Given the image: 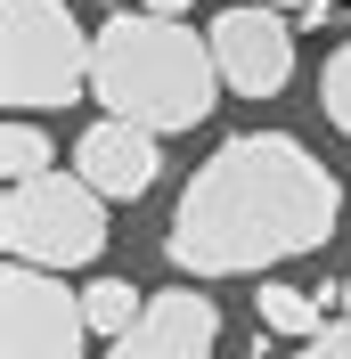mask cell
<instances>
[{"label": "cell", "mask_w": 351, "mask_h": 359, "mask_svg": "<svg viewBox=\"0 0 351 359\" xmlns=\"http://www.w3.org/2000/svg\"><path fill=\"white\" fill-rule=\"evenodd\" d=\"M343 221V180L294 131H237L180 188L164 253L188 278H253L294 253H319Z\"/></svg>", "instance_id": "cell-1"}, {"label": "cell", "mask_w": 351, "mask_h": 359, "mask_svg": "<svg viewBox=\"0 0 351 359\" xmlns=\"http://www.w3.org/2000/svg\"><path fill=\"white\" fill-rule=\"evenodd\" d=\"M90 98L114 114V123H139L155 139L197 131L220 98V66L213 41L188 33L172 17H147V8H123V17L98 25V49H90Z\"/></svg>", "instance_id": "cell-2"}, {"label": "cell", "mask_w": 351, "mask_h": 359, "mask_svg": "<svg viewBox=\"0 0 351 359\" xmlns=\"http://www.w3.org/2000/svg\"><path fill=\"white\" fill-rule=\"evenodd\" d=\"M90 49L98 33L74 25L66 0H0V98L25 123L90 98Z\"/></svg>", "instance_id": "cell-3"}, {"label": "cell", "mask_w": 351, "mask_h": 359, "mask_svg": "<svg viewBox=\"0 0 351 359\" xmlns=\"http://www.w3.org/2000/svg\"><path fill=\"white\" fill-rule=\"evenodd\" d=\"M0 253L25 269H90L107 253V196H90L82 172H49L33 188H8L0 196Z\"/></svg>", "instance_id": "cell-4"}, {"label": "cell", "mask_w": 351, "mask_h": 359, "mask_svg": "<svg viewBox=\"0 0 351 359\" xmlns=\"http://www.w3.org/2000/svg\"><path fill=\"white\" fill-rule=\"evenodd\" d=\"M82 343H90L82 286L8 262V278H0V359H82Z\"/></svg>", "instance_id": "cell-5"}, {"label": "cell", "mask_w": 351, "mask_h": 359, "mask_svg": "<svg viewBox=\"0 0 351 359\" xmlns=\"http://www.w3.org/2000/svg\"><path fill=\"white\" fill-rule=\"evenodd\" d=\"M204 41H213L220 90H237V98H278V90L294 82V25H286V8H270V0H229V8L204 25Z\"/></svg>", "instance_id": "cell-6"}, {"label": "cell", "mask_w": 351, "mask_h": 359, "mask_svg": "<svg viewBox=\"0 0 351 359\" xmlns=\"http://www.w3.org/2000/svg\"><path fill=\"white\" fill-rule=\"evenodd\" d=\"M74 172H82L90 196L131 204V196H147L155 172H164V139L139 131V123H114V114H98V123L74 139Z\"/></svg>", "instance_id": "cell-7"}, {"label": "cell", "mask_w": 351, "mask_h": 359, "mask_svg": "<svg viewBox=\"0 0 351 359\" xmlns=\"http://www.w3.org/2000/svg\"><path fill=\"white\" fill-rule=\"evenodd\" d=\"M213 343H220V311L197 286H164V294H147V318L107 359H213Z\"/></svg>", "instance_id": "cell-8"}, {"label": "cell", "mask_w": 351, "mask_h": 359, "mask_svg": "<svg viewBox=\"0 0 351 359\" xmlns=\"http://www.w3.org/2000/svg\"><path fill=\"white\" fill-rule=\"evenodd\" d=\"M82 318H90V335L114 351V343L147 318V294H139L131 278H114V269H107V278H90V286H82Z\"/></svg>", "instance_id": "cell-9"}, {"label": "cell", "mask_w": 351, "mask_h": 359, "mask_svg": "<svg viewBox=\"0 0 351 359\" xmlns=\"http://www.w3.org/2000/svg\"><path fill=\"white\" fill-rule=\"evenodd\" d=\"M335 318V294H294V286H262V327L294 343H319Z\"/></svg>", "instance_id": "cell-10"}, {"label": "cell", "mask_w": 351, "mask_h": 359, "mask_svg": "<svg viewBox=\"0 0 351 359\" xmlns=\"http://www.w3.org/2000/svg\"><path fill=\"white\" fill-rule=\"evenodd\" d=\"M49 163H58L49 131L25 123V114H8V131H0V180H8V188H33V180H49Z\"/></svg>", "instance_id": "cell-11"}, {"label": "cell", "mask_w": 351, "mask_h": 359, "mask_svg": "<svg viewBox=\"0 0 351 359\" xmlns=\"http://www.w3.org/2000/svg\"><path fill=\"white\" fill-rule=\"evenodd\" d=\"M319 107H327V123L351 139V41H335L327 66H319Z\"/></svg>", "instance_id": "cell-12"}, {"label": "cell", "mask_w": 351, "mask_h": 359, "mask_svg": "<svg viewBox=\"0 0 351 359\" xmlns=\"http://www.w3.org/2000/svg\"><path fill=\"white\" fill-rule=\"evenodd\" d=\"M294 359H351V278L335 286V318H327V335H319V343H303Z\"/></svg>", "instance_id": "cell-13"}]
</instances>
